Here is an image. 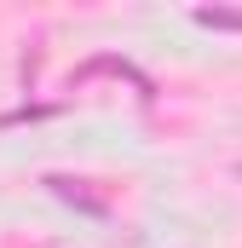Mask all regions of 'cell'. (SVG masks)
I'll use <instances>...</instances> for the list:
<instances>
[{"mask_svg":"<svg viewBox=\"0 0 242 248\" xmlns=\"http://www.w3.org/2000/svg\"><path fill=\"white\" fill-rule=\"evenodd\" d=\"M46 185L58 190L63 202H81V208H87V214H104V208H110V202H104V196H92V190H81V179H46Z\"/></svg>","mask_w":242,"mask_h":248,"instance_id":"obj_1","label":"cell"},{"mask_svg":"<svg viewBox=\"0 0 242 248\" xmlns=\"http://www.w3.org/2000/svg\"><path fill=\"white\" fill-rule=\"evenodd\" d=\"M196 23H208V29H242V12H231V6H202Z\"/></svg>","mask_w":242,"mask_h":248,"instance_id":"obj_2","label":"cell"}]
</instances>
